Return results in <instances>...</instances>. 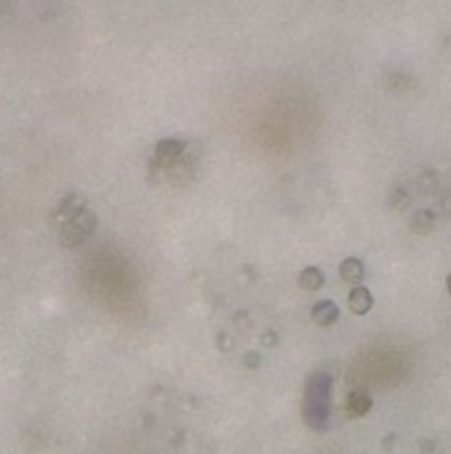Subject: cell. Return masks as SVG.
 <instances>
[{
    "mask_svg": "<svg viewBox=\"0 0 451 454\" xmlns=\"http://www.w3.org/2000/svg\"><path fill=\"white\" fill-rule=\"evenodd\" d=\"M329 392H332V377L316 372L308 379L303 390V421L312 430H323L329 414Z\"/></svg>",
    "mask_w": 451,
    "mask_h": 454,
    "instance_id": "6da1fadb",
    "label": "cell"
},
{
    "mask_svg": "<svg viewBox=\"0 0 451 454\" xmlns=\"http://www.w3.org/2000/svg\"><path fill=\"white\" fill-rule=\"evenodd\" d=\"M95 226H97L95 213L84 206V209L78 211V213L71 217V220L65 222L62 231H60V244L69 246V249H71V246H78L80 242H84L89 235L93 233Z\"/></svg>",
    "mask_w": 451,
    "mask_h": 454,
    "instance_id": "7a4b0ae2",
    "label": "cell"
},
{
    "mask_svg": "<svg viewBox=\"0 0 451 454\" xmlns=\"http://www.w3.org/2000/svg\"><path fill=\"white\" fill-rule=\"evenodd\" d=\"M184 151V142L182 140H173V137H164L155 144V155H153V162L157 166H168L173 164L179 155Z\"/></svg>",
    "mask_w": 451,
    "mask_h": 454,
    "instance_id": "3957f363",
    "label": "cell"
},
{
    "mask_svg": "<svg viewBox=\"0 0 451 454\" xmlns=\"http://www.w3.org/2000/svg\"><path fill=\"white\" fill-rule=\"evenodd\" d=\"M374 401H372V394L365 392V390H354L347 394L345 399V412L349 419H360L372 410Z\"/></svg>",
    "mask_w": 451,
    "mask_h": 454,
    "instance_id": "277c9868",
    "label": "cell"
},
{
    "mask_svg": "<svg viewBox=\"0 0 451 454\" xmlns=\"http://www.w3.org/2000/svg\"><path fill=\"white\" fill-rule=\"evenodd\" d=\"M347 304H349V310L354 315H367L374 306V295L369 293V288H365V286H356V288L349 291Z\"/></svg>",
    "mask_w": 451,
    "mask_h": 454,
    "instance_id": "5b68a950",
    "label": "cell"
},
{
    "mask_svg": "<svg viewBox=\"0 0 451 454\" xmlns=\"http://www.w3.org/2000/svg\"><path fill=\"white\" fill-rule=\"evenodd\" d=\"M338 315H340V310H338L336 302H332V299H321L312 308V319L319 326H332L338 319Z\"/></svg>",
    "mask_w": 451,
    "mask_h": 454,
    "instance_id": "8992f818",
    "label": "cell"
},
{
    "mask_svg": "<svg viewBox=\"0 0 451 454\" xmlns=\"http://www.w3.org/2000/svg\"><path fill=\"white\" fill-rule=\"evenodd\" d=\"M338 275L345 284H360L365 277V264L360 260H356V258H347V260L340 262Z\"/></svg>",
    "mask_w": 451,
    "mask_h": 454,
    "instance_id": "52a82bcc",
    "label": "cell"
},
{
    "mask_svg": "<svg viewBox=\"0 0 451 454\" xmlns=\"http://www.w3.org/2000/svg\"><path fill=\"white\" fill-rule=\"evenodd\" d=\"M325 284V275L319 266H305L299 275V286L303 291H319Z\"/></svg>",
    "mask_w": 451,
    "mask_h": 454,
    "instance_id": "ba28073f",
    "label": "cell"
},
{
    "mask_svg": "<svg viewBox=\"0 0 451 454\" xmlns=\"http://www.w3.org/2000/svg\"><path fill=\"white\" fill-rule=\"evenodd\" d=\"M436 226V217L432 211H416L412 215V220H409V229H412L414 233L418 235H427L432 233Z\"/></svg>",
    "mask_w": 451,
    "mask_h": 454,
    "instance_id": "9c48e42d",
    "label": "cell"
},
{
    "mask_svg": "<svg viewBox=\"0 0 451 454\" xmlns=\"http://www.w3.org/2000/svg\"><path fill=\"white\" fill-rule=\"evenodd\" d=\"M257 359H259V352H248L246 359H244V363H246V366H250V368H257V366H259Z\"/></svg>",
    "mask_w": 451,
    "mask_h": 454,
    "instance_id": "30bf717a",
    "label": "cell"
},
{
    "mask_svg": "<svg viewBox=\"0 0 451 454\" xmlns=\"http://www.w3.org/2000/svg\"><path fill=\"white\" fill-rule=\"evenodd\" d=\"M447 291H449V295H451V275L447 277Z\"/></svg>",
    "mask_w": 451,
    "mask_h": 454,
    "instance_id": "8fae6325",
    "label": "cell"
}]
</instances>
